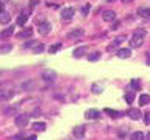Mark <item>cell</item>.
<instances>
[{"mask_svg":"<svg viewBox=\"0 0 150 140\" xmlns=\"http://www.w3.org/2000/svg\"><path fill=\"white\" fill-rule=\"evenodd\" d=\"M144 36H145V30L138 28L135 31V34L131 36V39H130V47H133V48L141 47V45L144 44Z\"/></svg>","mask_w":150,"mask_h":140,"instance_id":"cell-1","label":"cell"},{"mask_svg":"<svg viewBox=\"0 0 150 140\" xmlns=\"http://www.w3.org/2000/svg\"><path fill=\"white\" fill-rule=\"evenodd\" d=\"M38 31H39V34L47 36L50 31H52V24H50V22H47V20L39 22V24H38Z\"/></svg>","mask_w":150,"mask_h":140,"instance_id":"cell-2","label":"cell"},{"mask_svg":"<svg viewBox=\"0 0 150 140\" xmlns=\"http://www.w3.org/2000/svg\"><path fill=\"white\" fill-rule=\"evenodd\" d=\"M41 78H42L45 83H55V79H56V72H53V70H44L42 75H41Z\"/></svg>","mask_w":150,"mask_h":140,"instance_id":"cell-3","label":"cell"},{"mask_svg":"<svg viewBox=\"0 0 150 140\" xmlns=\"http://www.w3.org/2000/svg\"><path fill=\"white\" fill-rule=\"evenodd\" d=\"M28 120H30V115L20 114V115H17V117H16L14 123H16V126H19V128H25V126L28 125Z\"/></svg>","mask_w":150,"mask_h":140,"instance_id":"cell-4","label":"cell"},{"mask_svg":"<svg viewBox=\"0 0 150 140\" xmlns=\"http://www.w3.org/2000/svg\"><path fill=\"white\" fill-rule=\"evenodd\" d=\"M75 16V10L74 8H63V11H61V19L63 20H70L72 17Z\"/></svg>","mask_w":150,"mask_h":140,"instance_id":"cell-5","label":"cell"},{"mask_svg":"<svg viewBox=\"0 0 150 140\" xmlns=\"http://www.w3.org/2000/svg\"><path fill=\"white\" fill-rule=\"evenodd\" d=\"M127 115H128L131 120H139V118H142V112H141L138 107H131V109L127 112Z\"/></svg>","mask_w":150,"mask_h":140,"instance_id":"cell-6","label":"cell"},{"mask_svg":"<svg viewBox=\"0 0 150 140\" xmlns=\"http://www.w3.org/2000/svg\"><path fill=\"white\" fill-rule=\"evenodd\" d=\"M102 19L105 20V22H114L116 20V13L114 11H111V10H106V11H103V14H102Z\"/></svg>","mask_w":150,"mask_h":140,"instance_id":"cell-7","label":"cell"},{"mask_svg":"<svg viewBox=\"0 0 150 140\" xmlns=\"http://www.w3.org/2000/svg\"><path fill=\"white\" fill-rule=\"evenodd\" d=\"M28 17H30V10H27V11H22L19 17H17V25H25V22L28 20Z\"/></svg>","mask_w":150,"mask_h":140,"instance_id":"cell-8","label":"cell"},{"mask_svg":"<svg viewBox=\"0 0 150 140\" xmlns=\"http://www.w3.org/2000/svg\"><path fill=\"white\" fill-rule=\"evenodd\" d=\"M116 56L120 58V59H127V58L131 56V50H130V48H119L117 53H116Z\"/></svg>","mask_w":150,"mask_h":140,"instance_id":"cell-9","label":"cell"},{"mask_svg":"<svg viewBox=\"0 0 150 140\" xmlns=\"http://www.w3.org/2000/svg\"><path fill=\"white\" fill-rule=\"evenodd\" d=\"M86 52H88V45H81V47H78V48H74V58L85 56Z\"/></svg>","mask_w":150,"mask_h":140,"instance_id":"cell-10","label":"cell"},{"mask_svg":"<svg viewBox=\"0 0 150 140\" xmlns=\"http://www.w3.org/2000/svg\"><path fill=\"white\" fill-rule=\"evenodd\" d=\"M83 34H85L83 28H75L67 34V39H77V38H80V36H83Z\"/></svg>","mask_w":150,"mask_h":140,"instance_id":"cell-11","label":"cell"},{"mask_svg":"<svg viewBox=\"0 0 150 140\" xmlns=\"http://www.w3.org/2000/svg\"><path fill=\"white\" fill-rule=\"evenodd\" d=\"M85 117L88 120H95V118H99V117H100V112L97 109H89V111H86Z\"/></svg>","mask_w":150,"mask_h":140,"instance_id":"cell-12","label":"cell"},{"mask_svg":"<svg viewBox=\"0 0 150 140\" xmlns=\"http://www.w3.org/2000/svg\"><path fill=\"white\" fill-rule=\"evenodd\" d=\"M14 97L13 90H0V100H11Z\"/></svg>","mask_w":150,"mask_h":140,"instance_id":"cell-13","label":"cell"},{"mask_svg":"<svg viewBox=\"0 0 150 140\" xmlns=\"http://www.w3.org/2000/svg\"><path fill=\"white\" fill-rule=\"evenodd\" d=\"M85 126H75L74 128V135L77 139H83L85 137Z\"/></svg>","mask_w":150,"mask_h":140,"instance_id":"cell-14","label":"cell"},{"mask_svg":"<svg viewBox=\"0 0 150 140\" xmlns=\"http://www.w3.org/2000/svg\"><path fill=\"white\" fill-rule=\"evenodd\" d=\"M13 33H14V28H13V26H8V28H5L3 31H0V39L10 38V36H13Z\"/></svg>","mask_w":150,"mask_h":140,"instance_id":"cell-15","label":"cell"},{"mask_svg":"<svg viewBox=\"0 0 150 140\" xmlns=\"http://www.w3.org/2000/svg\"><path fill=\"white\" fill-rule=\"evenodd\" d=\"M138 16H141L142 19H149V17H150V8L141 6L139 10H138Z\"/></svg>","mask_w":150,"mask_h":140,"instance_id":"cell-16","label":"cell"},{"mask_svg":"<svg viewBox=\"0 0 150 140\" xmlns=\"http://www.w3.org/2000/svg\"><path fill=\"white\" fill-rule=\"evenodd\" d=\"M10 22H11V16H10V13L3 11L2 14H0V24L6 25V24H10Z\"/></svg>","mask_w":150,"mask_h":140,"instance_id":"cell-17","label":"cell"},{"mask_svg":"<svg viewBox=\"0 0 150 140\" xmlns=\"http://www.w3.org/2000/svg\"><path fill=\"white\" fill-rule=\"evenodd\" d=\"M103 112H105V114H108L110 117H113V118H119V117L122 115L119 111H113V109H110V107H105V109H103Z\"/></svg>","mask_w":150,"mask_h":140,"instance_id":"cell-18","label":"cell"},{"mask_svg":"<svg viewBox=\"0 0 150 140\" xmlns=\"http://www.w3.org/2000/svg\"><path fill=\"white\" fill-rule=\"evenodd\" d=\"M45 123H42V121H36V123H33V129L35 131H38V132H44L45 131Z\"/></svg>","mask_w":150,"mask_h":140,"instance_id":"cell-19","label":"cell"},{"mask_svg":"<svg viewBox=\"0 0 150 140\" xmlns=\"http://www.w3.org/2000/svg\"><path fill=\"white\" fill-rule=\"evenodd\" d=\"M150 103V95H147V93H142V95L139 97V104L141 106H147Z\"/></svg>","mask_w":150,"mask_h":140,"instance_id":"cell-20","label":"cell"},{"mask_svg":"<svg viewBox=\"0 0 150 140\" xmlns=\"http://www.w3.org/2000/svg\"><path fill=\"white\" fill-rule=\"evenodd\" d=\"M122 40H124V36H120V38H117V39H114V42L113 44H110L108 45V52H111V50H114V48L117 47V45H119Z\"/></svg>","mask_w":150,"mask_h":140,"instance_id":"cell-21","label":"cell"},{"mask_svg":"<svg viewBox=\"0 0 150 140\" xmlns=\"http://www.w3.org/2000/svg\"><path fill=\"white\" fill-rule=\"evenodd\" d=\"M31 36H33V28H25L19 34V38H31Z\"/></svg>","mask_w":150,"mask_h":140,"instance_id":"cell-22","label":"cell"},{"mask_svg":"<svg viewBox=\"0 0 150 140\" xmlns=\"http://www.w3.org/2000/svg\"><path fill=\"white\" fill-rule=\"evenodd\" d=\"M61 47H63V44H60V42L55 44V45H50V47H49V53H52V55H53V53H56L58 50H61Z\"/></svg>","mask_w":150,"mask_h":140,"instance_id":"cell-23","label":"cell"},{"mask_svg":"<svg viewBox=\"0 0 150 140\" xmlns=\"http://www.w3.org/2000/svg\"><path fill=\"white\" fill-rule=\"evenodd\" d=\"M131 140H144V134L141 131H136V132L131 134Z\"/></svg>","mask_w":150,"mask_h":140,"instance_id":"cell-24","label":"cell"},{"mask_svg":"<svg viewBox=\"0 0 150 140\" xmlns=\"http://www.w3.org/2000/svg\"><path fill=\"white\" fill-rule=\"evenodd\" d=\"M13 50V45H2V47H0V53H3V55H5V53H10Z\"/></svg>","mask_w":150,"mask_h":140,"instance_id":"cell-25","label":"cell"},{"mask_svg":"<svg viewBox=\"0 0 150 140\" xmlns=\"http://www.w3.org/2000/svg\"><path fill=\"white\" fill-rule=\"evenodd\" d=\"M36 86V81H28V83H24L22 84V89L24 90H28V89H31V87H35Z\"/></svg>","mask_w":150,"mask_h":140,"instance_id":"cell-26","label":"cell"},{"mask_svg":"<svg viewBox=\"0 0 150 140\" xmlns=\"http://www.w3.org/2000/svg\"><path fill=\"white\" fill-rule=\"evenodd\" d=\"M88 59H89V61H97V59H100V52H94V53H91V55L88 56Z\"/></svg>","mask_w":150,"mask_h":140,"instance_id":"cell-27","label":"cell"},{"mask_svg":"<svg viewBox=\"0 0 150 140\" xmlns=\"http://www.w3.org/2000/svg\"><path fill=\"white\" fill-rule=\"evenodd\" d=\"M125 100H127V103H133V100H135V92H127V93H125Z\"/></svg>","mask_w":150,"mask_h":140,"instance_id":"cell-28","label":"cell"},{"mask_svg":"<svg viewBox=\"0 0 150 140\" xmlns=\"http://www.w3.org/2000/svg\"><path fill=\"white\" fill-rule=\"evenodd\" d=\"M130 86H131V87H135V89H139L141 87V81L139 79H131Z\"/></svg>","mask_w":150,"mask_h":140,"instance_id":"cell-29","label":"cell"},{"mask_svg":"<svg viewBox=\"0 0 150 140\" xmlns=\"http://www.w3.org/2000/svg\"><path fill=\"white\" fill-rule=\"evenodd\" d=\"M92 92H94V93H100V92H102V86L94 84V86H92Z\"/></svg>","mask_w":150,"mask_h":140,"instance_id":"cell-30","label":"cell"},{"mask_svg":"<svg viewBox=\"0 0 150 140\" xmlns=\"http://www.w3.org/2000/svg\"><path fill=\"white\" fill-rule=\"evenodd\" d=\"M89 11H91V6L89 5H85L83 8H81V14H83V16H86Z\"/></svg>","mask_w":150,"mask_h":140,"instance_id":"cell-31","label":"cell"},{"mask_svg":"<svg viewBox=\"0 0 150 140\" xmlns=\"http://www.w3.org/2000/svg\"><path fill=\"white\" fill-rule=\"evenodd\" d=\"M16 111H17L16 107H10V109H6V111H5V115H11V114L14 115V114H16Z\"/></svg>","mask_w":150,"mask_h":140,"instance_id":"cell-32","label":"cell"},{"mask_svg":"<svg viewBox=\"0 0 150 140\" xmlns=\"http://www.w3.org/2000/svg\"><path fill=\"white\" fill-rule=\"evenodd\" d=\"M42 50H44V45H42V44H38V45L35 47V53H41Z\"/></svg>","mask_w":150,"mask_h":140,"instance_id":"cell-33","label":"cell"},{"mask_svg":"<svg viewBox=\"0 0 150 140\" xmlns=\"http://www.w3.org/2000/svg\"><path fill=\"white\" fill-rule=\"evenodd\" d=\"M36 45H38V42H36V40H31V42H27L24 47L25 48H30V47H36Z\"/></svg>","mask_w":150,"mask_h":140,"instance_id":"cell-34","label":"cell"},{"mask_svg":"<svg viewBox=\"0 0 150 140\" xmlns=\"http://www.w3.org/2000/svg\"><path fill=\"white\" fill-rule=\"evenodd\" d=\"M144 123H145V125H150V112L144 114Z\"/></svg>","mask_w":150,"mask_h":140,"instance_id":"cell-35","label":"cell"},{"mask_svg":"<svg viewBox=\"0 0 150 140\" xmlns=\"http://www.w3.org/2000/svg\"><path fill=\"white\" fill-rule=\"evenodd\" d=\"M38 3H39V0H30V10H31V8H35Z\"/></svg>","mask_w":150,"mask_h":140,"instance_id":"cell-36","label":"cell"},{"mask_svg":"<svg viewBox=\"0 0 150 140\" xmlns=\"http://www.w3.org/2000/svg\"><path fill=\"white\" fill-rule=\"evenodd\" d=\"M11 140H25V139H24V135H13Z\"/></svg>","mask_w":150,"mask_h":140,"instance_id":"cell-37","label":"cell"},{"mask_svg":"<svg viewBox=\"0 0 150 140\" xmlns=\"http://www.w3.org/2000/svg\"><path fill=\"white\" fill-rule=\"evenodd\" d=\"M111 28H113V30H117V28H119V22H117V20H114V25H113Z\"/></svg>","mask_w":150,"mask_h":140,"instance_id":"cell-38","label":"cell"},{"mask_svg":"<svg viewBox=\"0 0 150 140\" xmlns=\"http://www.w3.org/2000/svg\"><path fill=\"white\" fill-rule=\"evenodd\" d=\"M25 140H36V135H30V137H27Z\"/></svg>","mask_w":150,"mask_h":140,"instance_id":"cell-39","label":"cell"},{"mask_svg":"<svg viewBox=\"0 0 150 140\" xmlns=\"http://www.w3.org/2000/svg\"><path fill=\"white\" fill-rule=\"evenodd\" d=\"M147 65H150V52H149V55H147Z\"/></svg>","mask_w":150,"mask_h":140,"instance_id":"cell-40","label":"cell"},{"mask_svg":"<svg viewBox=\"0 0 150 140\" xmlns=\"http://www.w3.org/2000/svg\"><path fill=\"white\" fill-rule=\"evenodd\" d=\"M2 13H3V3L0 2V14H2Z\"/></svg>","mask_w":150,"mask_h":140,"instance_id":"cell-41","label":"cell"},{"mask_svg":"<svg viewBox=\"0 0 150 140\" xmlns=\"http://www.w3.org/2000/svg\"><path fill=\"white\" fill-rule=\"evenodd\" d=\"M124 3H130V2H133V0H122Z\"/></svg>","mask_w":150,"mask_h":140,"instance_id":"cell-42","label":"cell"},{"mask_svg":"<svg viewBox=\"0 0 150 140\" xmlns=\"http://www.w3.org/2000/svg\"><path fill=\"white\" fill-rule=\"evenodd\" d=\"M106 2H110V3H113V2H116V0H106Z\"/></svg>","mask_w":150,"mask_h":140,"instance_id":"cell-43","label":"cell"},{"mask_svg":"<svg viewBox=\"0 0 150 140\" xmlns=\"http://www.w3.org/2000/svg\"><path fill=\"white\" fill-rule=\"evenodd\" d=\"M147 140H150V132L147 134Z\"/></svg>","mask_w":150,"mask_h":140,"instance_id":"cell-44","label":"cell"}]
</instances>
